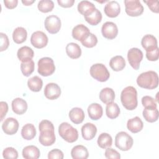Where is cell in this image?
Segmentation results:
<instances>
[{"instance_id":"48","label":"cell","mask_w":159,"mask_h":159,"mask_svg":"<svg viewBox=\"0 0 159 159\" xmlns=\"http://www.w3.org/2000/svg\"><path fill=\"white\" fill-rule=\"evenodd\" d=\"M1 120H2L8 111V105L6 102L1 101Z\"/></svg>"},{"instance_id":"2","label":"cell","mask_w":159,"mask_h":159,"mask_svg":"<svg viewBox=\"0 0 159 159\" xmlns=\"http://www.w3.org/2000/svg\"><path fill=\"white\" fill-rule=\"evenodd\" d=\"M137 83L139 86L147 89H153L158 85V76L154 71H148L142 73L137 78Z\"/></svg>"},{"instance_id":"35","label":"cell","mask_w":159,"mask_h":159,"mask_svg":"<svg viewBox=\"0 0 159 159\" xmlns=\"http://www.w3.org/2000/svg\"><path fill=\"white\" fill-rule=\"evenodd\" d=\"M97 143L98 146L101 148L110 147L112 144V137L107 133H101L98 138Z\"/></svg>"},{"instance_id":"46","label":"cell","mask_w":159,"mask_h":159,"mask_svg":"<svg viewBox=\"0 0 159 159\" xmlns=\"http://www.w3.org/2000/svg\"><path fill=\"white\" fill-rule=\"evenodd\" d=\"M0 36H1L0 51L2 52L4 50H6L8 48L9 45V40L7 35L2 32L0 33Z\"/></svg>"},{"instance_id":"15","label":"cell","mask_w":159,"mask_h":159,"mask_svg":"<svg viewBox=\"0 0 159 159\" xmlns=\"http://www.w3.org/2000/svg\"><path fill=\"white\" fill-rule=\"evenodd\" d=\"M39 140L40 144L43 146H50L53 145L56 140L54 131L52 130H44L40 132L39 135Z\"/></svg>"},{"instance_id":"25","label":"cell","mask_w":159,"mask_h":159,"mask_svg":"<svg viewBox=\"0 0 159 159\" xmlns=\"http://www.w3.org/2000/svg\"><path fill=\"white\" fill-rule=\"evenodd\" d=\"M78 12L84 16L91 14L96 8L95 6L88 1H81L78 4Z\"/></svg>"},{"instance_id":"40","label":"cell","mask_w":159,"mask_h":159,"mask_svg":"<svg viewBox=\"0 0 159 159\" xmlns=\"http://www.w3.org/2000/svg\"><path fill=\"white\" fill-rule=\"evenodd\" d=\"M2 157L6 159H16L18 158V152L13 147H7L2 152Z\"/></svg>"},{"instance_id":"43","label":"cell","mask_w":159,"mask_h":159,"mask_svg":"<svg viewBox=\"0 0 159 159\" xmlns=\"http://www.w3.org/2000/svg\"><path fill=\"white\" fill-rule=\"evenodd\" d=\"M146 57L149 61H154L158 60L159 58V49L157 47L154 49L146 52Z\"/></svg>"},{"instance_id":"17","label":"cell","mask_w":159,"mask_h":159,"mask_svg":"<svg viewBox=\"0 0 159 159\" xmlns=\"http://www.w3.org/2000/svg\"><path fill=\"white\" fill-rule=\"evenodd\" d=\"M90 33L89 29L83 24H78L72 30V37L76 40L81 41Z\"/></svg>"},{"instance_id":"18","label":"cell","mask_w":159,"mask_h":159,"mask_svg":"<svg viewBox=\"0 0 159 159\" xmlns=\"http://www.w3.org/2000/svg\"><path fill=\"white\" fill-rule=\"evenodd\" d=\"M12 109L15 114L22 115L27 111V103L22 98H15L12 101Z\"/></svg>"},{"instance_id":"23","label":"cell","mask_w":159,"mask_h":159,"mask_svg":"<svg viewBox=\"0 0 159 159\" xmlns=\"http://www.w3.org/2000/svg\"><path fill=\"white\" fill-rule=\"evenodd\" d=\"M71 155L73 159H86L89 157V153L86 147L78 145L71 149Z\"/></svg>"},{"instance_id":"47","label":"cell","mask_w":159,"mask_h":159,"mask_svg":"<svg viewBox=\"0 0 159 159\" xmlns=\"http://www.w3.org/2000/svg\"><path fill=\"white\" fill-rule=\"evenodd\" d=\"M145 3L147 4V6L150 8V9L155 13H158V1L157 0H148V1H143Z\"/></svg>"},{"instance_id":"21","label":"cell","mask_w":159,"mask_h":159,"mask_svg":"<svg viewBox=\"0 0 159 159\" xmlns=\"http://www.w3.org/2000/svg\"><path fill=\"white\" fill-rule=\"evenodd\" d=\"M141 44L146 52L158 47L156 37L151 34H147L144 35L142 39Z\"/></svg>"},{"instance_id":"30","label":"cell","mask_w":159,"mask_h":159,"mask_svg":"<svg viewBox=\"0 0 159 159\" xmlns=\"http://www.w3.org/2000/svg\"><path fill=\"white\" fill-rule=\"evenodd\" d=\"M143 117L148 122H156L158 119V111L157 107H145L142 112Z\"/></svg>"},{"instance_id":"34","label":"cell","mask_w":159,"mask_h":159,"mask_svg":"<svg viewBox=\"0 0 159 159\" xmlns=\"http://www.w3.org/2000/svg\"><path fill=\"white\" fill-rule=\"evenodd\" d=\"M120 108L117 103L112 102L107 104L106 107V114L107 117L111 119L117 118L120 114Z\"/></svg>"},{"instance_id":"7","label":"cell","mask_w":159,"mask_h":159,"mask_svg":"<svg viewBox=\"0 0 159 159\" xmlns=\"http://www.w3.org/2000/svg\"><path fill=\"white\" fill-rule=\"evenodd\" d=\"M125 12L132 17L140 16L143 12V7L139 0H125Z\"/></svg>"},{"instance_id":"3","label":"cell","mask_w":159,"mask_h":159,"mask_svg":"<svg viewBox=\"0 0 159 159\" xmlns=\"http://www.w3.org/2000/svg\"><path fill=\"white\" fill-rule=\"evenodd\" d=\"M58 133L61 137L69 143H73L78 139V132L69 123L64 122L58 127Z\"/></svg>"},{"instance_id":"11","label":"cell","mask_w":159,"mask_h":159,"mask_svg":"<svg viewBox=\"0 0 159 159\" xmlns=\"http://www.w3.org/2000/svg\"><path fill=\"white\" fill-rule=\"evenodd\" d=\"M101 32L104 37L112 40L117 37L118 34V28L115 23L107 21L102 24Z\"/></svg>"},{"instance_id":"14","label":"cell","mask_w":159,"mask_h":159,"mask_svg":"<svg viewBox=\"0 0 159 159\" xmlns=\"http://www.w3.org/2000/svg\"><path fill=\"white\" fill-rule=\"evenodd\" d=\"M104 11L107 17H116L120 12V7L117 1H111L105 5Z\"/></svg>"},{"instance_id":"41","label":"cell","mask_w":159,"mask_h":159,"mask_svg":"<svg viewBox=\"0 0 159 159\" xmlns=\"http://www.w3.org/2000/svg\"><path fill=\"white\" fill-rule=\"evenodd\" d=\"M142 104L144 107H157V104L155 99L149 96H145L142 98Z\"/></svg>"},{"instance_id":"13","label":"cell","mask_w":159,"mask_h":159,"mask_svg":"<svg viewBox=\"0 0 159 159\" xmlns=\"http://www.w3.org/2000/svg\"><path fill=\"white\" fill-rule=\"evenodd\" d=\"M61 89L60 86L55 83H48L44 89L45 96L50 100H55L60 97Z\"/></svg>"},{"instance_id":"36","label":"cell","mask_w":159,"mask_h":159,"mask_svg":"<svg viewBox=\"0 0 159 159\" xmlns=\"http://www.w3.org/2000/svg\"><path fill=\"white\" fill-rule=\"evenodd\" d=\"M84 17L86 21L91 25H98L102 20V14L98 9H96L91 14Z\"/></svg>"},{"instance_id":"33","label":"cell","mask_w":159,"mask_h":159,"mask_svg":"<svg viewBox=\"0 0 159 159\" xmlns=\"http://www.w3.org/2000/svg\"><path fill=\"white\" fill-rule=\"evenodd\" d=\"M27 86L29 89L34 92H39L43 86L42 80L38 76H34L27 81Z\"/></svg>"},{"instance_id":"19","label":"cell","mask_w":159,"mask_h":159,"mask_svg":"<svg viewBox=\"0 0 159 159\" xmlns=\"http://www.w3.org/2000/svg\"><path fill=\"white\" fill-rule=\"evenodd\" d=\"M88 112L89 118L94 120L99 119L103 114L102 106L98 103H92L88 107Z\"/></svg>"},{"instance_id":"8","label":"cell","mask_w":159,"mask_h":159,"mask_svg":"<svg viewBox=\"0 0 159 159\" xmlns=\"http://www.w3.org/2000/svg\"><path fill=\"white\" fill-rule=\"evenodd\" d=\"M143 52L138 48H132L127 52V59L130 66L135 70L140 67V63L143 59Z\"/></svg>"},{"instance_id":"12","label":"cell","mask_w":159,"mask_h":159,"mask_svg":"<svg viewBox=\"0 0 159 159\" xmlns=\"http://www.w3.org/2000/svg\"><path fill=\"white\" fill-rule=\"evenodd\" d=\"M19 127V122L17 119L13 117H8L3 122L2 124V129L7 135L15 134Z\"/></svg>"},{"instance_id":"6","label":"cell","mask_w":159,"mask_h":159,"mask_svg":"<svg viewBox=\"0 0 159 159\" xmlns=\"http://www.w3.org/2000/svg\"><path fill=\"white\" fill-rule=\"evenodd\" d=\"M38 73L43 76L52 75L55 71V66L53 60L50 57L40 58L37 63Z\"/></svg>"},{"instance_id":"9","label":"cell","mask_w":159,"mask_h":159,"mask_svg":"<svg viewBox=\"0 0 159 159\" xmlns=\"http://www.w3.org/2000/svg\"><path fill=\"white\" fill-rule=\"evenodd\" d=\"M44 25L46 30L52 34H57L61 28V23L60 19L55 15H50L46 17Z\"/></svg>"},{"instance_id":"27","label":"cell","mask_w":159,"mask_h":159,"mask_svg":"<svg viewBox=\"0 0 159 159\" xmlns=\"http://www.w3.org/2000/svg\"><path fill=\"white\" fill-rule=\"evenodd\" d=\"M17 55L20 61L22 62L32 60L34 55L33 50L28 46H23L19 48L17 52Z\"/></svg>"},{"instance_id":"28","label":"cell","mask_w":159,"mask_h":159,"mask_svg":"<svg viewBox=\"0 0 159 159\" xmlns=\"http://www.w3.org/2000/svg\"><path fill=\"white\" fill-rule=\"evenodd\" d=\"M125 60L121 55H116L111 58L109 66L115 71L122 70L125 66Z\"/></svg>"},{"instance_id":"10","label":"cell","mask_w":159,"mask_h":159,"mask_svg":"<svg viewBox=\"0 0 159 159\" xmlns=\"http://www.w3.org/2000/svg\"><path fill=\"white\" fill-rule=\"evenodd\" d=\"M48 39L47 35L42 31L34 32L30 37L31 44L37 48H42L48 43Z\"/></svg>"},{"instance_id":"37","label":"cell","mask_w":159,"mask_h":159,"mask_svg":"<svg viewBox=\"0 0 159 159\" xmlns=\"http://www.w3.org/2000/svg\"><path fill=\"white\" fill-rule=\"evenodd\" d=\"M34 62L32 60L23 61L20 64V70L25 76H29L34 71Z\"/></svg>"},{"instance_id":"32","label":"cell","mask_w":159,"mask_h":159,"mask_svg":"<svg viewBox=\"0 0 159 159\" xmlns=\"http://www.w3.org/2000/svg\"><path fill=\"white\" fill-rule=\"evenodd\" d=\"M21 135L23 139L27 140L33 139L36 135V129L32 124H25L21 130Z\"/></svg>"},{"instance_id":"49","label":"cell","mask_w":159,"mask_h":159,"mask_svg":"<svg viewBox=\"0 0 159 159\" xmlns=\"http://www.w3.org/2000/svg\"><path fill=\"white\" fill-rule=\"evenodd\" d=\"M57 2L63 7H70L75 3V0H58Z\"/></svg>"},{"instance_id":"5","label":"cell","mask_w":159,"mask_h":159,"mask_svg":"<svg viewBox=\"0 0 159 159\" xmlns=\"http://www.w3.org/2000/svg\"><path fill=\"white\" fill-rule=\"evenodd\" d=\"M91 76L100 82H105L108 80L110 73L106 67L102 63H96L93 65L89 70Z\"/></svg>"},{"instance_id":"50","label":"cell","mask_w":159,"mask_h":159,"mask_svg":"<svg viewBox=\"0 0 159 159\" xmlns=\"http://www.w3.org/2000/svg\"><path fill=\"white\" fill-rule=\"evenodd\" d=\"M4 3L5 4V6L10 9L15 8L18 3L17 0H4Z\"/></svg>"},{"instance_id":"26","label":"cell","mask_w":159,"mask_h":159,"mask_svg":"<svg viewBox=\"0 0 159 159\" xmlns=\"http://www.w3.org/2000/svg\"><path fill=\"white\" fill-rule=\"evenodd\" d=\"M66 53L70 58L76 59L80 58L81 55V49L77 43L71 42L68 43L66 46Z\"/></svg>"},{"instance_id":"24","label":"cell","mask_w":159,"mask_h":159,"mask_svg":"<svg viewBox=\"0 0 159 159\" xmlns=\"http://www.w3.org/2000/svg\"><path fill=\"white\" fill-rule=\"evenodd\" d=\"M39 149L34 145H28L22 150V157L25 159H37L40 157Z\"/></svg>"},{"instance_id":"29","label":"cell","mask_w":159,"mask_h":159,"mask_svg":"<svg viewBox=\"0 0 159 159\" xmlns=\"http://www.w3.org/2000/svg\"><path fill=\"white\" fill-rule=\"evenodd\" d=\"M99 99L106 104L112 102L115 99V92L110 88H103L99 93Z\"/></svg>"},{"instance_id":"1","label":"cell","mask_w":159,"mask_h":159,"mask_svg":"<svg viewBox=\"0 0 159 159\" xmlns=\"http://www.w3.org/2000/svg\"><path fill=\"white\" fill-rule=\"evenodd\" d=\"M120 101L126 109L129 111L135 109L138 104L136 89L132 86L125 87L121 92Z\"/></svg>"},{"instance_id":"44","label":"cell","mask_w":159,"mask_h":159,"mask_svg":"<svg viewBox=\"0 0 159 159\" xmlns=\"http://www.w3.org/2000/svg\"><path fill=\"white\" fill-rule=\"evenodd\" d=\"M104 155L107 158H116V159L120 158V153L117 150L110 147L106 148Z\"/></svg>"},{"instance_id":"45","label":"cell","mask_w":159,"mask_h":159,"mask_svg":"<svg viewBox=\"0 0 159 159\" xmlns=\"http://www.w3.org/2000/svg\"><path fill=\"white\" fill-rule=\"evenodd\" d=\"M64 157L63 153L61 150L55 148L50 151L48 153V159H63Z\"/></svg>"},{"instance_id":"39","label":"cell","mask_w":159,"mask_h":159,"mask_svg":"<svg viewBox=\"0 0 159 159\" xmlns=\"http://www.w3.org/2000/svg\"><path fill=\"white\" fill-rule=\"evenodd\" d=\"M81 43L85 47L92 48L96 45L98 43V39L94 34L90 32L84 39L81 41Z\"/></svg>"},{"instance_id":"16","label":"cell","mask_w":159,"mask_h":159,"mask_svg":"<svg viewBox=\"0 0 159 159\" xmlns=\"http://www.w3.org/2000/svg\"><path fill=\"white\" fill-rule=\"evenodd\" d=\"M97 133L96 126L90 122L84 124L81 127V135L86 140H91L94 138Z\"/></svg>"},{"instance_id":"31","label":"cell","mask_w":159,"mask_h":159,"mask_svg":"<svg viewBox=\"0 0 159 159\" xmlns=\"http://www.w3.org/2000/svg\"><path fill=\"white\" fill-rule=\"evenodd\" d=\"M27 30L22 27H18L13 31L12 39L14 42L17 44L24 42L27 39Z\"/></svg>"},{"instance_id":"22","label":"cell","mask_w":159,"mask_h":159,"mask_svg":"<svg viewBox=\"0 0 159 159\" xmlns=\"http://www.w3.org/2000/svg\"><path fill=\"white\" fill-rule=\"evenodd\" d=\"M69 117L72 122L75 124H79L83 122L85 115L81 108L73 107L69 112Z\"/></svg>"},{"instance_id":"51","label":"cell","mask_w":159,"mask_h":159,"mask_svg":"<svg viewBox=\"0 0 159 159\" xmlns=\"http://www.w3.org/2000/svg\"><path fill=\"white\" fill-rule=\"evenodd\" d=\"M35 2V1L34 0H32V1H28V0H25V1H24V0H22V2L25 5V6H30V5H31L32 3H34Z\"/></svg>"},{"instance_id":"38","label":"cell","mask_w":159,"mask_h":159,"mask_svg":"<svg viewBox=\"0 0 159 159\" xmlns=\"http://www.w3.org/2000/svg\"><path fill=\"white\" fill-rule=\"evenodd\" d=\"M37 7L42 12H48L53 10L54 3L51 0H41L38 2Z\"/></svg>"},{"instance_id":"4","label":"cell","mask_w":159,"mask_h":159,"mask_svg":"<svg viewBox=\"0 0 159 159\" xmlns=\"http://www.w3.org/2000/svg\"><path fill=\"white\" fill-rule=\"evenodd\" d=\"M134 143L132 137L127 132L121 131L118 132L115 137V145L122 151L129 150Z\"/></svg>"},{"instance_id":"20","label":"cell","mask_w":159,"mask_h":159,"mask_svg":"<svg viewBox=\"0 0 159 159\" xmlns=\"http://www.w3.org/2000/svg\"><path fill=\"white\" fill-rule=\"evenodd\" d=\"M143 127V124L141 119L137 116L130 119L127 120V127L132 133L135 134L140 132Z\"/></svg>"},{"instance_id":"42","label":"cell","mask_w":159,"mask_h":159,"mask_svg":"<svg viewBox=\"0 0 159 159\" xmlns=\"http://www.w3.org/2000/svg\"><path fill=\"white\" fill-rule=\"evenodd\" d=\"M39 129L40 132L44 130L54 131V126L52 122L48 120H42L39 125Z\"/></svg>"}]
</instances>
